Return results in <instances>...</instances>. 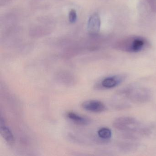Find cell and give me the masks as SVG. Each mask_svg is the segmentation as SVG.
<instances>
[{
    "mask_svg": "<svg viewBox=\"0 0 156 156\" xmlns=\"http://www.w3.org/2000/svg\"><path fill=\"white\" fill-rule=\"evenodd\" d=\"M116 94L124 100H127L135 104H144L151 99V91L147 87L131 85L117 92Z\"/></svg>",
    "mask_w": 156,
    "mask_h": 156,
    "instance_id": "obj_1",
    "label": "cell"
},
{
    "mask_svg": "<svg viewBox=\"0 0 156 156\" xmlns=\"http://www.w3.org/2000/svg\"><path fill=\"white\" fill-rule=\"evenodd\" d=\"M126 78L127 75L125 74H118L107 76L101 81V87L106 89L115 88L123 83Z\"/></svg>",
    "mask_w": 156,
    "mask_h": 156,
    "instance_id": "obj_5",
    "label": "cell"
},
{
    "mask_svg": "<svg viewBox=\"0 0 156 156\" xmlns=\"http://www.w3.org/2000/svg\"><path fill=\"white\" fill-rule=\"evenodd\" d=\"M12 0H0V5L1 7L8 5L10 3Z\"/></svg>",
    "mask_w": 156,
    "mask_h": 156,
    "instance_id": "obj_13",
    "label": "cell"
},
{
    "mask_svg": "<svg viewBox=\"0 0 156 156\" xmlns=\"http://www.w3.org/2000/svg\"><path fill=\"white\" fill-rule=\"evenodd\" d=\"M101 27V20L98 13L92 14L89 18L87 23V30L89 34H96L99 33Z\"/></svg>",
    "mask_w": 156,
    "mask_h": 156,
    "instance_id": "obj_7",
    "label": "cell"
},
{
    "mask_svg": "<svg viewBox=\"0 0 156 156\" xmlns=\"http://www.w3.org/2000/svg\"><path fill=\"white\" fill-rule=\"evenodd\" d=\"M151 11L156 13V0H146Z\"/></svg>",
    "mask_w": 156,
    "mask_h": 156,
    "instance_id": "obj_12",
    "label": "cell"
},
{
    "mask_svg": "<svg viewBox=\"0 0 156 156\" xmlns=\"http://www.w3.org/2000/svg\"><path fill=\"white\" fill-rule=\"evenodd\" d=\"M69 21L71 23H75L77 20V15L76 11L74 9L70 11L69 13Z\"/></svg>",
    "mask_w": 156,
    "mask_h": 156,
    "instance_id": "obj_11",
    "label": "cell"
},
{
    "mask_svg": "<svg viewBox=\"0 0 156 156\" xmlns=\"http://www.w3.org/2000/svg\"><path fill=\"white\" fill-rule=\"evenodd\" d=\"M39 24H34L29 30V35L33 38H39L51 34L53 30V22L48 19H41Z\"/></svg>",
    "mask_w": 156,
    "mask_h": 156,
    "instance_id": "obj_4",
    "label": "cell"
},
{
    "mask_svg": "<svg viewBox=\"0 0 156 156\" xmlns=\"http://www.w3.org/2000/svg\"><path fill=\"white\" fill-rule=\"evenodd\" d=\"M82 106L85 110L94 113H101L106 110L105 105L98 100H91L85 101L82 104Z\"/></svg>",
    "mask_w": 156,
    "mask_h": 156,
    "instance_id": "obj_6",
    "label": "cell"
},
{
    "mask_svg": "<svg viewBox=\"0 0 156 156\" xmlns=\"http://www.w3.org/2000/svg\"><path fill=\"white\" fill-rule=\"evenodd\" d=\"M113 126L116 129L126 132V137L129 139L136 138L137 135H145L147 129L140 124V122L133 117H120L115 119Z\"/></svg>",
    "mask_w": 156,
    "mask_h": 156,
    "instance_id": "obj_2",
    "label": "cell"
},
{
    "mask_svg": "<svg viewBox=\"0 0 156 156\" xmlns=\"http://www.w3.org/2000/svg\"><path fill=\"white\" fill-rule=\"evenodd\" d=\"M98 134L100 138L105 140L109 139L112 136L111 130L107 127H102L99 129L98 131Z\"/></svg>",
    "mask_w": 156,
    "mask_h": 156,
    "instance_id": "obj_10",
    "label": "cell"
},
{
    "mask_svg": "<svg viewBox=\"0 0 156 156\" xmlns=\"http://www.w3.org/2000/svg\"><path fill=\"white\" fill-rule=\"evenodd\" d=\"M67 117L75 124L79 125H87L89 122V120L87 118L79 115L74 112L67 113Z\"/></svg>",
    "mask_w": 156,
    "mask_h": 156,
    "instance_id": "obj_9",
    "label": "cell"
},
{
    "mask_svg": "<svg viewBox=\"0 0 156 156\" xmlns=\"http://www.w3.org/2000/svg\"><path fill=\"white\" fill-rule=\"evenodd\" d=\"M1 133L8 144L12 145L14 143V136L12 132L9 128L6 127L5 125H2V123H1Z\"/></svg>",
    "mask_w": 156,
    "mask_h": 156,
    "instance_id": "obj_8",
    "label": "cell"
},
{
    "mask_svg": "<svg viewBox=\"0 0 156 156\" xmlns=\"http://www.w3.org/2000/svg\"><path fill=\"white\" fill-rule=\"evenodd\" d=\"M149 42L146 38L139 36H127L115 42L113 48L117 51L129 53H137L147 48Z\"/></svg>",
    "mask_w": 156,
    "mask_h": 156,
    "instance_id": "obj_3",
    "label": "cell"
}]
</instances>
